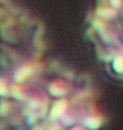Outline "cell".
Masks as SVG:
<instances>
[{
    "label": "cell",
    "instance_id": "cell-2",
    "mask_svg": "<svg viewBox=\"0 0 123 130\" xmlns=\"http://www.w3.org/2000/svg\"><path fill=\"white\" fill-rule=\"evenodd\" d=\"M68 106H69V102L66 99H61V100L56 101L53 104V107L50 111V117L55 119V118H59L65 116Z\"/></svg>",
    "mask_w": 123,
    "mask_h": 130
},
{
    "label": "cell",
    "instance_id": "cell-4",
    "mask_svg": "<svg viewBox=\"0 0 123 130\" xmlns=\"http://www.w3.org/2000/svg\"><path fill=\"white\" fill-rule=\"evenodd\" d=\"M32 72H33V67L31 65H26L16 71L15 74H14V79L17 82H23L32 74Z\"/></svg>",
    "mask_w": 123,
    "mask_h": 130
},
{
    "label": "cell",
    "instance_id": "cell-8",
    "mask_svg": "<svg viewBox=\"0 0 123 130\" xmlns=\"http://www.w3.org/2000/svg\"><path fill=\"white\" fill-rule=\"evenodd\" d=\"M2 15H3V11H2V10H1V9H0V17H1V16H2Z\"/></svg>",
    "mask_w": 123,
    "mask_h": 130
},
{
    "label": "cell",
    "instance_id": "cell-7",
    "mask_svg": "<svg viewBox=\"0 0 123 130\" xmlns=\"http://www.w3.org/2000/svg\"><path fill=\"white\" fill-rule=\"evenodd\" d=\"M8 106H9V105L6 104V103L0 104V115H1V116H4L7 111H8Z\"/></svg>",
    "mask_w": 123,
    "mask_h": 130
},
{
    "label": "cell",
    "instance_id": "cell-6",
    "mask_svg": "<svg viewBox=\"0 0 123 130\" xmlns=\"http://www.w3.org/2000/svg\"><path fill=\"white\" fill-rule=\"evenodd\" d=\"M12 92H13V95L16 98H20L22 96V91H21V88L18 87V86H14L13 89H12Z\"/></svg>",
    "mask_w": 123,
    "mask_h": 130
},
{
    "label": "cell",
    "instance_id": "cell-3",
    "mask_svg": "<svg viewBox=\"0 0 123 130\" xmlns=\"http://www.w3.org/2000/svg\"><path fill=\"white\" fill-rule=\"evenodd\" d=\"M48 90L50 92V94L53 96L61 97V96L66 95L69 92V86H68V84H66L65 82H62V81H54V82L50 83L49 87H48Z\"/></svg>",
    "mask_w": 123,
    "mask_h": 130
},
{
    "label": "cell",
    "instance_id": "cell-1",
    "mask_svg": "<svg viewBox=\"0 0 123 130\" xmlns=\"http://www.w3.org/2000/svg\"><path fill=\"white\" fill-rule=\"evenodd\" d=\"M97 55L118 78H123V0H99L92 21Z\"/></svg>",
    "mask_w": 123,
    "mask_h": 130
},
{
    "label": "cell",
    "instance_id": "cell-5",
    "mask_svg": "<svg viewBox=\"0 0 123 130\" xmlns=\"http://www.w3.org/2000/svg\"><path fill=\"white\" fill-rule=\"evenodd\" d=\"M7 83L6 81L2 78H0V96H4L7 94Z\"/></svg>",
    "mask_w": 123,
    "mask_h": 130
}]
</instances>
